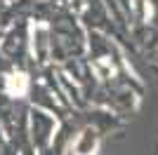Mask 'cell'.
Masks as SVG:
<instances>
[{"label": "cell", "mask_w": 158, "mask_h": 155, "mask_svg": "<svg viewBox=\"0 0 158 155\" xmlns=\"http://www.w3.org/2000/svg\"><path fill=\"white\" fill-rule=\"evenodd\" d=\"M5 89L10 97L14 99H24L28 94V75L21 71H12L5 78Z\"/></svg>", "instance_id": "cell-1"}]
</instances>
